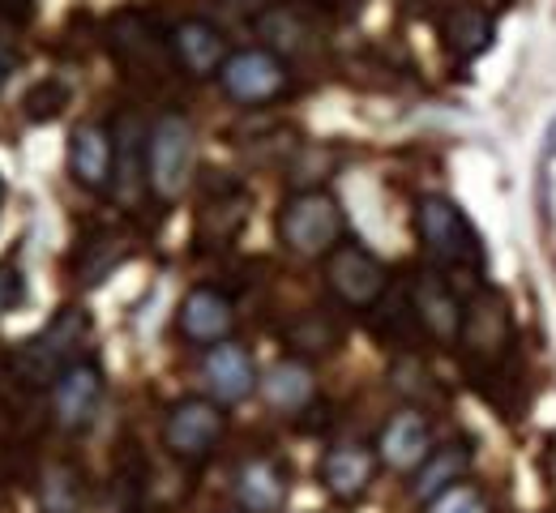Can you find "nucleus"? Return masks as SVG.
Segmentation results:
<instances>
[{
    "label": "nucleus",
    "instance_id": "nucleus-1",
    "mask_svg": "<svg viewBox=\"0 0 556 513\" xmlns=\"http://www.w3.org/2000/svg\"><path fill=\"white\" fill-rule=\"evenodd\" d=\"M90 338V317L81 308H61L39 334H30L17 356L13 368L30 389H48L56 385L73 364H81V347Z\"/></svg>",
    "mask_w": 556,
    "mask_h": 513
},
{
    "label": "nucleus",
    "instance_id": "nucleus-2",
    "mask_svg": "<svg viewBox=\"0 0 556 513\" xmlns=\"http://www.w3.org/2000/svg\"><path fill=\"white\" fill-rule=\"evenodd\" d=\"M193 180V125L180 112H167L150 125L146 184L159 202H180Z\"/></svg>",
    "mask_w": 556,
    "mask_h": 513
},
{
    "label": "nucleus",
    "instance_id": "nucleus-3",
    "mask_svg": "<svg viewBox=\"0 0 556 513\" xmlns=\"http://www.w3.org/2000/svg\"><path fill=\"white\" fill-rule=\"evenodd\" d=\"M278 235L300 257H330L343 240V210L326 189H304L287 197L278 215Z\"/></svg>",
    "mask_w": 556,
    "mask_h": 513
},
{
    "label": "nucleus",
    "instance_id": "nucleus-4",
    "mask_svg": "<svg viewBox=\"0 0 556 513\" xmlns=\"http://www.w3.org/2000/svg\"><path fill=\"white\" fill-rule=\"evenodd\" d=\"M416 231L419 240H424V248L441 266H471V270H480V261H484L480 240H476L471 222L463 219V210L454 202H445V197H419Z\"/></svg>",
    "mask_w": 556,
    "mask_h": 513
},
{
    "label": "nucleus",
    "instance_id": "nucleus-5",
    "mask_svg": "<svg viewBox=\"0 0 556 513\" xmlns=\"http://www.w3.org/2000/svg\"><path fill=\"white\" fill-rule=\"evenodd\" d=\"M218 81H223L227 99L253 107V103H270V99H278L287 90V65L270 48H244V52L227 56Z\"/></svg>",
    "mask_w": 556,
    "mask_h": 513
},
{
    "label": "nucleus",
    "instance_id": "nucleus-6",
    "mask_svg": "<svg viewBox=\"0 0 556 513\" xmlns=\"http://www.w3.org/2000/svg\"><path fill=\"white\" fill-rule=\"evenodd\" d=\"M326 279H330V292L351 308H372L386 295V283H390L386 266L359 244H339L326 257Z\"/></svg>",
    "mask_w": 556,
    "mask_h": 513
},
{
    "label": "nucleus",
    "instance_id": "nucleus-7",
    "mask_svg": "<svg viewBox=\"0 0 556 513\" xmlns=\"http://www.w3.org/2000/svg\"><path fill=\"white\" fill-rule=\"evenodd\" d=\"M223 407L214 398H180L163 424V440L176 458H206L223 437Z\"/></svg>",
    "mask_w": 556,
    "mask_h": 513
},
{
    "label": "nucleus",
    "instance_id": "nucleus-8",
    "mask_svg": "<svg viewBox=\"0 0 556 513\" xmlns=\"http://www.w3.org/2000/svg\"><path fill=\"white\" fill-rule=\"evenodd\" d=\"M167 52H172V61L185 69L189 77H214L223 74V65H227V35L206 22V17H185V22H176L172 26V35H167Z\"/></svg>",
    "mask_w": 556,
    "mask_h": 513
},
{
    "label": "nucleus",
    "instance_id": "nucleus-9",
    "mask_svg": "<svg viewBox=\"0 0 556 513\" xmlns=\"http://www.w3.org/2000/svg\"><path fill=\"white\" fill-rule=\"evenodd\" d=\"M176 321H180V334H185L189 343H198V347H218V343H227L231 330H236V308H231L227 295L214 292V287H193V292L185 295Z\"/></svg>",
    "mask_w": 556,
    "mask_h": 513
},
{
    "label": "nucleus",
    "instance_id": "nucleus-10",
    "mask_svg": "<svg viewBox=\"0 0 556 513\" xmlns=\"http://www.w3.org/2000/svg\"><path fill=\"white\" fill-rule=\"evenodd\" d=\"M206 385H210V398L218 402V407H231V402H244L249 394H253V385H257V368H253V356L240 347V343H218V347H210L206 351Z\"/></svg>",
    "mask_w": 556,
    "mask_h": 513
},
{
    "label": "nucleus",
    "instance_id": "nucleus-11",
    "mask_svg": "<svg viewBox=\"0 0 556 513\" xmlns=\"http://www.w3.org/2000/svg\"><path fill=\"white\" fill-rule=\"evenodd\" d=\"M99 398H103V372L99 364L81 360L73 364L56 385H52V411H56V424L61 428H86L99 411Z\"/></svg>",
    "mask_w": 556,
    "mask_h": 513
},
{
    "label": "nucleus",
    "instance_id": "nucleus-12",
    "mask_svg": "<svg viewBox=\"0 0 556 513\" xmlns=\"http://www.w3.org/2000/svg\"><path fill=\"white\" fill-rule=\"evenodd\" d=\"M70 171L90 193H103L116 171V146L103 125H77L70 138Z\"/></svg>",
    "mask_w": 556,
    "mask_h": 513
},
{
    "label": "nucleus",
    "instance_id": "nucleus-13",
    "mask_svg": "<svg viewBox=\"0 0 556 513\" xmlns=\"http://www.w3.org/2000/svg\"><path fill=\"white\" fill-rule=\"evenodd\" d=\"M432 453V433H428V420L419 411H399L377 440V458L394 471H419Z\"/></svg>",
    "mask_w": 556,
    "mask_h": 513
},
{
    "label": "nucleus",
    "instance_id": "nucleus-14",
    "mask_svg": "<svg viewBox=\"0 0 556 513\" xmlns=\"http://www.w3.org/2000/svg\"><path fill=\"white\" fill-rule=\"evenodd\" d=\"M412 312H416L419 325L432 338H441V343L463 338V304L454 299V292L437 274H416V283H412Z\"/></svg>",
    "mask_w": 556,
    "mask_h": 513
},
{
    "label": "nucleus",
    "instance_id": "nucleus-15",
    "mask_svg": "<svg viewBox=\"0 0 556 513\" xmlns=\"http://www.w3.org/2000/svg\"><path fill=\"white\" fill-rule=\"evenodd\" d=\"M112 146H116V171H112V180H116L121 197L134 202L138 189L146 184V150H150V129L141 125L138 112H125V116L116 120ZM146 189H150V184H146Z\"/></svg>",
    "mask_w": 556,
    "mask_h": 513
},
{
    "label": "nucleus",
    "instance_id": "nucleus-16",
    "mask_svg": "<svg viewBox=\"0 0 556 513\" xmlns=\"http://www.w3.org/2000/svg\"><path fill=\"white\" fill-rule=\"evenodd\" d=\"M372 471H377V458H372V449H364V445H334V449L321 458V484H326V492H334L339 501L364 497L368 484H372Z\"/></svg>",
    "mask_w": 556,
    "mask_h": 513
},
{
    "label": "nucleus",
    "instance_id": "nucleus-17",
    "mask_svg": "<svg viewBox=\"0 0 556 513\" xmlns=\"http://www.w3.org/2000/svg\"><path fill=\"white\" fill-rule=\"evenodd\" d=\"M441 39L458 61H476L492 48V17L476 4H458L441 22Z\"/></svg>",
    "mask_w": 556,
    "mask_h": 513
},
{
    "label": "nucleus",
    "instance_id": "nucleus-18",
    "mask_svg": "<svg viewBox=\"0 0 556 513\" xmlns=\"http://www.w3.org/2000/svg\"><path fill=\"white\" fill-rule=\"evenodd\" d=\"M262 394H266V402H270L275 411H287V415L304 411V407L313 402V394H317L313 368L300 364V360H278V364L262 376Z\"/></svg>",
    "mask_w": 556,
    "mask_h": 513
},
{
    "label": "nucleus",
    "instance_id": "nucleus-19",
    "mask_svg": "<svg viewBox=\"0 0 556 513\" xmlns=\"http://www.w3.org/2000/svg\"><path fill=\"white\" fill-rule=\"evenodd\" d=\"M236 492H240V505L249 513H278L282 497H287V479L270 458H253L240 466Z\"/></svg>",
    "mask_w": 556,
    "mask_h": 513
},
{
    "label": "nucleus",
    "instance_id": "nucleus-20",
    "mask_svg": "<svg viewBox=\"0 0 556 513\" xmlns=\"http://www.w3.org/2000/svg\"><path fill=\"white\" fill-rule=\"evenodd\" d=\"M501 338H505V304L496 292H480L463 308V343L484 356H496Z\"/></svg>",
    "mask_w": 556,
    "mask_h": 513
},
{
    "label": "nucleus",
    "instance_id": "nucleus-21",
    "mask_svg": "<svg viewBox=\"0 0 556 513\" xmlns=\"http://www.w3.org/2000/svg\"><path fill=\"white\" fill-rule=\"evenodd\" d=\"M467 466H471V449L467 445H441V449H432L428 462L416 471V497L419 501H437L445 488L463 484Z\"/></svg>",
    "mask_w": 556,
    "mask_h": 513
},
{
    "label": "nucleus",
    "instance_id": "nucleus-22",
    "mask_svg": "<svg viewBox=\"0 0 556 513\" xmlns=\"http://www.w3.org/2000/svg\"><path fill=\"white\" fill-rule=\"evenodd\" d=\"M112 48L125 61H150L159 52L154 22L146 13H121V17H112Z\"/></svg>",
    "mask_w": 556,
    "mask_h": 513
},
{
    "label": "nucleus",
    "instance_id": "nucleus-23",
    "mask_svg": "<svg viewBox=\"0 0 556 513\" xmlns=\"http://www.w3.org/2000/svg\"><path fill=\"white\" fill-rule=\"evenodd\" d=\"M39 505L43 513H81V475L70 462H52L39 479Z\"/></svg>",
    "mask_w": 556,
    "mask_h": 513
},
{
    "label": "nucleus",
    "instance_id": "nucleus-24",
    "mask_svg": "<svg viewBox=\"0 0 556 513\" xmlns=\"http://www.w3.org/2000/svg\"><path fill=\"white\" fill-rule=\"evenodd\" d=\"M70 99H73L70 81L43 77V81H35V86L22 94V112H26L30 125H48V120H56V116L70 107Z\"/></svg>",
    "mask_w": 556,
    "mask_h": 513
},
{
    "label": "nucleus",
    "instance_id": "nucleus-25",
    "mask_svg": "<svg viewBox=\"0 0 556 513\" xmlns=\"http://www.w3.org/2000/svg\"><path fill=\"white\" fill-rule=\"evenodd\" d=\"M90 257H99V261H94L90 270H81L77 279H81V283H103V279L125 261V244H121L116 235H99V240L86 244V253H81L77 261H90Z\"/></svg>",
    "mask_w": 556,
    "mask_h": 513
},
{
    "label": "nucleus",
    "instance_id": "nucleus-26",
    "mask_svg": "<svg viewBox=\"0 0 556 513\" xmlns=\"http://www.w3.org/2000/svg\"><path fill=\"white\" fill-rule=\"evenodd\" d=\"M428 513H488V501L476 484H454L437 501H428Z\"/></svg>",
    "mask_w": 556,
    "mask_h": 513
},
{
    "label": "nucleus",
    "instance_id": "nucleus-27",
    "mask_svg": "<svg viewBox=\"0 0 556 513\" xmlns=\"http://www.w3.org/2000/svg\"><path fill=\"white\" fill-rule=\"evenodd\" d=\"M26 304V274L13 261H0V317Z\"/></svg>",
    "mask_w": 556,
    "mask_h": 513
},
{
    "label": "nucleus",
    "instance_id": "nucleus-28",
    "mask_svg": "<svg viewBox=\"0 0 556 513\" xmlns=\"http://www.w3.org/2000/svg\"><path fill=\"white\" fill-rule=\"evenodd\" d=\"M13 69H17V52H13V43H9V39H0V86L9 81Z\"/></svg>",
    "mask_w": 556,
    "mask_h": 513
},
{
    "label": "nucleus",
    "instance_id": "nucleus-29",
    "mask_svg": "<svg viewBox=\"0 0 556 513\" xmlns=\"http://www.w3.org/2000/svg\"><path fill=\"white\" fill-rule=\"evenodd\" d=\"M544 154L556 158V116H553V125H548V138H544Z\"/></svg>",
    "mask_w": 556,
    "mask_h": 513
},
{
    "label": "nucleus",
    "instance_id": "nucleus-30",
    "mask_svg": "<svg viewBox=\"0 0 556 513\" xmlns=\"http://www.w3.org/2000/svg\"><path fill=\"white\" fill-rule=\"evenodd\" d=\"M244 4H266V0H244Z\"/></svg>",
    "mask_w": 556,
    "mask_h": 513
}]
</instances>
